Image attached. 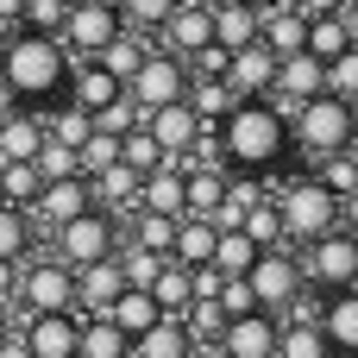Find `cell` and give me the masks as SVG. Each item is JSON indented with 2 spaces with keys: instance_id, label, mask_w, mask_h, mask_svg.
Returning a JSON list of instances; mask_svg holds the SVG:
<instances>
[{
  "instance_id": "db71d44e",
  "label": "cell",
  "mask_w": 358,
  "mask_h": 358,
  "mask_svg": "<svg viewBox=\"0 0 358 358\" xmlns=\"http://www.w3.org/2000/svg\"><path fill=\"white\" fill-rule=\"evenodd\" d=\"M6 113H19V94H13V88L0 82V120H6Z\"/></svg>"
},
{
  "instance_id": "8d00e7d4",
  "label": "cell",
  "mask_w": 358,
  "mask_h": 358,
  "mask_svg": "<svg viewBox=\"0 0 358 358\" xmlns=\"http://www.w3.org/2000/svg\"><path fill=\"white\" fill-rule=\"evenodd\" d=\"M113 264H120L126 289H151V283H157V271H164V258H157V252H145V245H120V252H113Z\"/></svg>"
},
{
  "instance_id": "ba28073f",
  "label": "cell",
  "mask_w": 358,
  "mask_h": 358,
  "mask_svg": "<svg viewBox=\"0 0 358 358\" xmlns=\"http://www.w3.org/2000/svg\"><path fill=\"white\" fill-rule=\"evenodd\" d=\"M126 25H120V13H107V6H69V19H63V31H57V44H63V57L69 63H94L113 38H120Z\"/></svg>"
},
{
  "instance_id": "4316f807",
  "label": "cell",
  "mask_w": 358,
  "mask_h": 358,
  "mask_svg": "<svg viewBox=\"0 0 358 358\" xmlns=\"http://www.w3.org/2000/svg\"><path fill=\"white\" fill-rule=\"evenodd\" d=\"M107 321H113V327H120L126 340H138V334H151V327H157L164 315H157V302H151V289H126V296H120V302L107 308Z\"/></svg>"
},
{
  "instance_id": "bcb514c9",
  "label": "cell",
  "mask_w": 358,
  "mask_h": 358,
  "mask_svg": "<svg viewBox=\"0 0 358 358\" xmlns=\"http://www.w3.org/2000/svg\"><path fill=\"white\" fill-rule=\"evenodd\" d=\"M63 19H69V6H63V0H25L19 31H44V38H57V31H63Z\"/></svg>"
},
{
  "instance_id": "4dcf8cb0",
  "label": "cell",
  "mask_w": 358,
  "mask_h": 358,
  "mask_svg": "<svg viewBox=\"0 0 358 358\" xmlns=\"http://www.w3.org/2000/svg\"><path fill=\"white\" fill-rule=\"evenodd\" d=\"M277 358H334V346H327L321 321H283V334H277Z\"/></svg>"
},
{
  "instance_id": "5bb4252c",
  "label": "cell",
  "mask_w": 358,
  "mask_h": 358,
  "mask_svg": "<svg viewBox=\"0 0 358 358\" xmlns=\"http://www.w3.org/2000/svg\"><path fill=\"white\" fill-rule=\"evenodd\" d=\"M88 208H94L88 176H63V182H44V189H38V201H31V227L44 220V227L57 233V227H69V220L88 214Z\"/></svg>"
},
{
  "instance_id": "30bf717a",
  "label": "cell",
  "mask_w": 358,
  "mask_h": 358,
  "mask_svg": "<svg viewBox=\"0 0 358 358\" xmlns=\"http://www.w3.org/2000/svg\"><path fill=\"white\" fill-rule=\"evenodd\" d=\"M245 283H252V302L264 308V315H283L308 283H302V264L289 258V252H258V264L245 271Z\"/></svg>"
},
{
  "instance_id": "8fae6325",
  "label": "cell",
  "mask_w": 358,
  "mask_h": 358,
  "mask_svg": "<svg viewBox=\"0 0 358 358\" xmlns=\"http://www.w3.org/2000/svg\"><path fill=\"white\" fill-rule=\"evenodd\" d=\"M277 334H283V321L277 315H239V321H227L220 327V358H277Z\"/></svg>"
},
{
  "instance_id": "f1b7e54d",
  "label": "cell",
  "mask_w": 358,
  "mask_h": 358,
  "mask_svg": "<svg viewBox=\"0 0 358 358\" xmlns=\"http://www.w3.org/2000/svg\"><path fill=\"white\" fill-rule=\"evenodd\" d=\"M182 101H189V113H195L201 126H220V120L239 107V94H233L227 82H189V94H182Z\"/></svg>"
},
{
  "instance_id": "f546056e",
  "label": "cell",
  "mask_w": 358,
  "mask_h": 358,
  "mask_svg": "<svg viewBox=\"0 0 358 358\" xmlns=\"http://www.w3.org/2000/svg\"><path fill=\"white\" fill-rule=\"evenodd\" d=\"M189 346H195V340H189L182 321H157L151 334L132 340V358H189Z\"/></svg>"
},
{
  "instance_id": "680465c9",
  "label": "cell",
  "mask_w": 358,
  "mask_h": 358,
  "mask_svg": "<svg viewBox=\"0 0 358 358\" xmlns=\"http://www.w3.org/2000/svg\"><path fill=\"white\" fill-rule=\"evenodd\" d=\"M6 38H13V31H0V57H6Z\"/></svg>"
},
{
  "instance_id": "ee69618b",
  "label": "cell",
  "mask_w": 358,
  "mask_h": 358,
  "mask_svg": "<svg viewBox=\"0 0 358 358\" xmlns=\"http://www.w3.org/2000/svg\"><path fill=\"white\" fill-rule=\"evenodd\" d=\"M113 164H120V138L88 132V145L76 151V170H82V176H101V170H113Z\"/></svg>"
},
{
  "instance_id": "9c48e42d",
  "label": "cell",
  "mask_w": 358,
  "mask_h": 358,
  "mask_svg": "<svg viewBox=\"0 0 358 358\" xmlns=\"http://www.w3.org/2000/svg\"><path fill=\"white\" fill-rule=\"evenodd\" d=\"M182 94H189V69H182L170 50H151V57L138 63V76L126 82V101H132L138 113H157V107L182 101Z\"/></svg>"
},
{
  "instance_id": "7a4b0ae2",
  "label": "cell",
  "mask_w": 358,
  "mask_h": 358,
  "mask_svg": "<svg viewBox=\"0 0 358 358\" xmlns=\"http://www.w3.org/2000/svg\"><path fill=\"white\" fill-rule=\"evenodd\" d=\"M220 151H227L233 170H271V164H283V151H289V126H283L264 101H239V107L220 120Z\"/></svg>"
},
{
  "instance_id": "d6986e66",
  "label": "cell",
  "mask_w": 358,
  "mask_h": 358,
  "mask_svg": "<svg viewBox=\"0 0 358 358\" xmlns=\"http://www.w3.org/2000/svg\"><path fill=\"white\" fill-rule=\"evenodd\" d=\"M321 334L340 358H358V289L321 296Z\"/></svg>"
},
{
  "instance_id": "44dd1931",
  "label": "cell",
  "mask_w": 358,
  "mask_h": 358,
  "mask_svg": "<svg viewBox=\"0 0 358 358\" xmlns=\"http://www.w3.org/2000/svg\"><path fill=\"white\" fill-rule=\"evenodd\" d=\"M120 94H126V88H120L101 63H69V107H82L88 120H94L107 101H120Z\"/></svg>"
},
{
  "instance_id": "3957f363",
  "label": "cell",
  "mask_w": 358,
  "mask_h": 358,
  "mask_svg": "<svg viewBox=\"0 0 358 358\" xmlns=\"http://www.w3.org/2000/svg\"><path fill=\"white\" fill-rule=\"evenodd\" d=\"M358 132V107L352 101H334V94H315V101H302V113L289 120V145H302L308 151V164H321V157H334V151H346Z\"/></svg>"
},
{
  "instance_id": "d6a6232c",
  "label": "cell",
  "mask_w": 358,
  "mask_h": 358,
  "mask_svg": "<svg viewBox=\"0 0 358 358\" xmlns=\"http://www.w3.org/2000/svg\"><path fill=\"white\" fill-rule=\"evenodd\" d=\"M258 252H283V214H277V201L264 195V201H252V214H245V227H239Z\"/></svg>"
},
{
  "instance_id": "52a82bcc",
  "label": "cell",
  "mask_w": 358,
  "mask_h": 358,
  "mask_svg": "<svg viewBox=\"0 0 358 358\" xmlns=\"http://www.w3.org/2000/svg\"><path fill=\"white\" fill-rule=\"evenodd\" d=\"M50 239H57V252H50V258H63L69 271H88V264H101V258H113V252H120V220H113V214H101V208H88V214H76L69 227H57Z\"/></svg>"
},
{
  "instance_id": "74e56055",
  "label": "cell",
  "mask_w": 358,
  "mask_h": 358,
  "mask_svg": "<svg viewBox=\"0 0 358 358\" xmlns=\"http://www.w3.org/2000/svg\"><path fill=\"white\" fill-rule=\"evenodd\" d=\"M176 6H182V0H120V25L145 38V31H164V19H170Z\"/></svg>"
},
{
  "instance_id": "7402d4cb",
  "label": "cell",
  "mask_w": 358,
  "mask_h": 358,
  "mask_svg": "<svg viewBox=\"0 0 358 358\" xmlns=\"http://www.w3.org/2000/svg\"><path fill=\"white\" fill-rule=\"evenodd\" d=\"M38 145H44V113L19 107V113L0 120V164H31Z\"/></svg>"
},
{
  "instance_id": "816d5d0a",
  "label": "cell",
  "mask_w": 358,
  "mask_h": 358,
  "mask_svg": "<svg viewBox=\"0 0 358 358\" xmlns=\"http://www.w3.org/2000/svg\"><path fill=\"white\" fill-rule=\"evenodd\" d=\"M340 25H346V44L358 50V0H346V6H340Z\"/></svg>"
},
{
  "instance_id": "2e32d148",
  "label": "cell",
  "mask_w": 358,
  "mask_h": 358,
  "mask_svg": "<svg viewBox=\"0 0 358 358\" xmlns=\"http://www.w3.org/2000/svg\"><path fill=\"white\" fill-rule=\"evenodd\" d=\"M145 132L157 138V151H164V157H189V145L201 138V120L189 113V101H170V107L145 113Z\"/></svg>"
},
{
  "instance_id": "f5cc1de1",
  "label": "cell",
  "mask_w": 358,
  "mask_h": 358,
  "mask_svg": "<svg viewBox=\"0 0 358 358\" xmlns=\"http://www.w3.org/2000/svg\"><path fill=\"white\" fill-rule=\"evenodd\" d=\"M340 227H346V233H352V239H358V189H352V195H346V201H340Z\"/></svg>"
},
{
  "instance_id": "c3c4849f",
  "label": "cell",
  "mask_w": 358,
  "mask_h": 358,
  "mask_svg": "<svg viewBox=\"0 0 358 358\" xmlns=\"http://www.w3.org/2000/svg\"><path fill=\"white\" fill-rule=\"evenodd\" d=\"M214 302H220V315H227V321H239V315H258V302H252V283H245V277H227Z\"/></svg>"
},
{
  "instance_id": "6125c7cd",
  "label": "cell",
  "mask_w": 358,
  "mask_h": 358,
  "mask_svg": "<svg viewBox=\"0 0 358 358\" xmlns=\"http://www.w3.org/2000/svg\"><path fill=\"white\" fill-rule=\"evenodd\" d=\"M0 340H6V321H0Z\"/></svg>"
},
{
  "instance_id": "94428289",
  "label": "cell",
  "mask_w": 358,
  "mask_h": 358,
  "mask_svg": "<svg viewBox=\"0 0 358 358\" xmlns=\"http://www.w3.org/2000/svg\"><path fill=\"white\" fill-rule=\"evenodd\" d=\"M0 208H6V189H0Z\"/></svg>"
},
{
  "instance_id": "ac0fdd59",
  "label": "cell",
  "mask_w": 358,
  "mask_h": 358,
  "mask_svg": "<svg viewBox=\"0 0 358 358\" xmlns=\"http://www.w3.org/2000/svg\"><path fill=\"white\" fill-rule=\"evenodd\" d=\"M182 176H189V164H182V157H164V170H151V176L138 182V208L182 220Z\"/></svg>"
},
{
  "instance_id": "8992f818",
  "label": "cell",
  "mask_w": 358,
  "mask_h": 358,
  "mask_svg": "<svg viewBox=\"0 0 358 358\" xmlns=\"http://www.w3.org/2000/svg\"><path fill=\"white\" fill-rule=\"evenodd\" d=\"M302 283H315L321 296H340V289H358V239L346 227H334L327 239H315L302 258Z\"/></svg>"
},
{
  "instance_id": "4fadbf2b",
  "label": "cell",
  "mask_w": 358,
  "mask_h": 358,
  "mask_svg": "<svg viewBox=\"0 0 358 358\" xmlns=\"http://www.w3.org/2000/svg\"><path fill=\"white\" fill-rule=\"evenodd\" d=\"M157 38H164V50H170L176 63H189L195 50H208V44H214V13H208V6H195V0H182V6L164 19V31H157Z\"/></svg>"
},
{
  "instance_id": "ffe728a7",
  "label": "cell",
  "mask_w": 358,
  "mask_h": 358,
  "mask_svg": "<svg viewBox=\"0 0 358 358\" xmlns=\"http://www.w3.org/2000/svg\"><path fill=\"white\" fill-rule=\"evenodd\" d=\"M271 94H289V101H315V94H327V63H315L308 50L283 57V63H277V82H271Z\"/></svg>"
},
{
  "instance_id": "f907efd6",
  "label": "cell",
  "mask_w": 358,
  "mask_h": 358,
  "mask_svg": "<svg viewBox=\"0 0 358 358\" xmlns=\"http://www.w3.org/2000/svg\"><path fill=\"white\" fill-rule=\"evenodd\" d=\"M19 19H25V0H0V31H19Z\"/></svg>"
},
{
  "instance_id": "ab89813d",
  "label": "cell",
  "mask_w": 358,
  "mask_h": 358,
  "mask_svg": "<svg viewBox=\"0 0 358 358\" xmlns=\"http://www.w3.org/2000/svg\"><path fill=\"white\" fill-rule=\"evenodd\" d=\"M120 164H126L132 176H151V170H164V151H157V138L138 126V132H126V138H120Z\"/></svg>"
},
{
  "instance_id": "681fc988",
  "label": "cell",
  "mask_w": 358,
  "mask_h": 358,
  "mask_svg": "<svg viewBox=\"0 0 358 358\" xmlns=\"http://www.w3.org/2000/svg\"><path fill=\"white\" fill-rule=\"evenodd\" d=\"M289 6H296L302 19H334V13H340L346 0H289Z\"/></svg>"
},
{
  "instance_id": "91938a15",
  "label": "cell",
  "mask_w": 358,
  "mask_h": 358,
  "mask_svg": "<svg viewBox=\"0 0 358 358\" xmlns=\"http://www.w3.org/2000/svg\"><path fill=\"white\" fill-rule=\"evenodd\" d=\"M63 6H88V0H63Z\"/></svg>"
},
{
  "instance_id": "5b68a950",
  "label": "cell",
  "mask_w": 358,
  "mask_h": 358,
  "mask_svg": "<svg viewBox=\"0 0 358 358\" xmlns=\"http://www.w3.org/2000/svg\"><path fill=\"white\" fill-rule=\"evenodd\" d=\"M13 302H25V315H76V271L63 258H25Z\"/></svg>"
},
{
  "instance_id": "d4e9b609",
  "label": "cell",
  "mask_w": 358,
  "mask_h": 358,
  "mask_svg": "<svg viewBox=\"0 0 358 358\" xmlns=\"http://www.w3.org/2000/svg\"><path fill=\"white\" fill-rule=\"evenodd\" d=\"M76 358H132V340L107 321V315H82V334H76Z\"/></svg>"
},
{
  "instance_id": "484cf974",
  "label": "cell",
  "mask_w": 358,
  "mask_h": 358,
  "mask_svg": "<svg viewBox=\"0 0 358 358\" xmlns=\"http://www.w3.org/2000/svg\"><path fill=\"white\" fill-rule=\"evenodd\" d=\"M151 302H157V315H164V321H182V315H189V302H195L189 271L164 258V271H157V283H151Z\"/></svg>"
},
{
  "instance_id": "e575fe53",
  "label": "cell",
  "mask_w": 358,
  "mask_h": 358,
  "mask_svg": "<svg viewBox=\"0 0 358 358\" xmlns=\"http://www.w3.org/2000/svg\"><path fill=\"white\" fill-rule=\"evenodd\" d=\"M252 264H258V245H252V239H245L239 227L214 239V271H220V277H245Z\"/></svg>"
},
{
  "instance_id": "83f0119b",
  "label": "cell",
  "mask_w": 358,
  "mask_h": 358,
  "mask_svg": "<svg viewBox=\"0 0 358 358\" xmlns=\"http://www.w3.org/2000/svg\"><path fill=\"white\" fill-rule=\"evenodd\" d=\"M145 57H151V44H145L138 31H120V38H113V44H107V50H101L94 63H101V69H107V76H113V82L126 88V82L138 76V63H145Z\"/></svg>"
},
{
  "instance_id": "7c38bea8",
  "label": "cell",
  "mask_w": 358,
  "mask_h": 358,
  "mask_svg": "<svg viewBox=\"0 0 358 358\" xmlns=\"http://www.w3.org/2000/svg\"><path fill=\"white\" fill-rule=\"evenodd\" d=\"M76 334H82V315H25L19 346L31 358H76Z\"/></svg>"
},
{
  "instance_id": "9f6ffc18",
  "label": "cell",
  "mask_w": 358,
  "mask_h": 358,
  "mask_svg": "<svg viewBox=\"0 0 358 358\" xmlns=\"http://www.w3.org/2000/svg\"><path fill=\"white\" fill-rule=\"evenodd\" d=\"M346 157H352V164H358V132H352V145H346Z\"/></svg>"
},
{
  "instance_id": "1f68e13d",
  "label": "cell",
  "mask_w": 358,
  "mask_h": 358,
  "mask_svg": "<svg viewBox=\"0 0 358 358\" xmlns=\"http://www.w3.org/2000/svg\"><path fill=\"white\" fill-rule=\"evenodd\" d=\"M88 132H94V120H88L82 107H69V101H63L57 113H44V138H50V145H69V151H82V145H88Z\"/></svg>"
},
{
  "instance_id": "f6af8a7d",
  "label": "cell",
  "mask_w": 358,
  "mask_h": 358,
  "mask_svg": "<svg viewBox=\"0 0 358 358\" xmlns=\"http://www.w3.org/2000/svg\"><path fill=\"white\" fill-rule=\"evenodd\" d=\"M31 170H38L44 182H63V176H82V170H76V151H69V145H50V138L38 145V157H31Z\"/></svg>"
},
{
  "instance_id": "277c9868",
  "label": "cell",
  "mask_w": 358,
  "mask_h": 358,
  "mask_svg": "<svg viewBox=\"0 0 358 358\" xmlns=\"http://www.w3.org/2000/svg\"><path fill=\"white\" fill-rule=\"evenodd\" d=\"M271 201H277V214H283V239H296V245H315V239H327V233L340 227V201H334L315 176L283 182Z\"/></svg>"
},
{
  "instance_id": "11a10c76",
  "label": "cell",
  "mask_w": 358,
  "mask_h": 358,
  "mask_svg": "<svg viewBox=\"0 0 358 358\" xmlns=\"http://www.w3.org/2000/svg\"><path fill=\"white\" fill-rule=\"evenodd\" d=\"M252 13H271V6H289V0H245Z\"/></svg>"
},
{
  "instance_id": "6f0895ef",
  "label": "cell",
  "mask_w": 358,
  "mask_h": 358,
  "mask_svg": "<svg viewBox=\"0 0 358 358\" xmlns=\"http://www.w3.org/2000/svg\"><path fill=\"white\" fill-rule=\"evenodd\" d=\"M94 6H107V13H120V0H94Z\"/></svg>"
},
{
  "instance_id": "60d3db41",
  "label": "cell",
  "mask_w": 358,
  "mask_h": 358,
  "mask_svg": "<svg viewBox=\"0 0 358 358\" xmlns=\"http://www.w3.org/2000/svg\"><path fill=\"white\" fill-rule=\"evenodd\" d=\"M315 182H321L334 201H346V195L358 189V164L346 157V151H334V157H321V164H315Z\"/></svg>"
},
{
  "instance_id": "7bdbcfd3",
  "label": "cell",
  "mask_w": 358,
  "mask_h": 358,
  "mask_svg": "<svg viewBox=\"0 0 358 358\" xmlns=\"http://www.w3.org/2000/svg\"><path fill=\"white\" fill-rule=\"evenodd\" d=\"M138 126H145V113H138L126 94H120V101H107V107L94 113V132H107V138H126V132H138Z\"/></svg>"
},
{
  "instance_id": "cb8c5ba5",
  "label": "cell",
  "mask_w": 358,
  "mask_h": 358,
  "mask_svg": "<svg viewBox=\"0 0 358 358\" xmlns=\"http://www.w3.org/2000/svg\"><path fill=\"white\" fill-rule=\"evenodd\" d=\"M214 13V44L233 57V50H245V44H258V13L245 6V0H220V6H208Z\"/></svg>"
},
{
  "instance_id": "603a6c76",
  "label": "cell",
  "mask_w": 358,
  "mask_h": 358,
  "mask_svg": "<svg viewBox=\"0 0 358 358\" xmlns=\"http://www.w3.org/2000/svg\"><path fill=\"white\" fill-rule=\"evenodd\" d=\"M214 239H220V227H214V220H195V214H182V220H176L170 264H182V271H201V264H214Z\"/></svg>"
},
{
  "instance_id": "6da1fadb",
  "label": "cell",
  "mask_w": 358,
  "mask_h": 358,
  "mask_svg": "<svg viewBox=\"0 0 358 358\" xmlns=\"http://www.w3.org/2000/svg\"><path fill=\"white\" fill-rule=\"evenodd\" d=\"M0 82L19 94V107L50 101V94L69 88V57H63V44L44 38V31H13V38H6V57H0Z\"/></svg>"
},
{
  "instance_id": "b9f144b4",
  "label": "cell",
  "mask_w": 358,
  "mask_h": 358,
  "mask_svg": "<svg viewBox=\"0 0 358 358\" xmlns=\"http://www.w3.org/2000/svg\"><path fill=\"white\" fill-rule=\"evenodd\" d=\"M340 50H352V44H346L340 13H334V19H308V57H315V63H334Z\"/></svg>"
},
{
  "instance_id": "836d02e7",
  "label": "cell",
  "mask_w": 358,
  "mask_h": 358,
  "mask_svg": "<svg viewBox=\"0 0 358 358\" xmlns=\"http://www.w3.org/2000/svg\"><path fill=\"white\" fill-rule=\"evenodd\" d=\"M126 245H145V252H157V258H170V245H176V220L170 214H132V239Z\"/></svg>"
},
{
  "instance_id": "e0dca14e",
  "label": "cell",
  "mask_w": 358,
  "mask_h": 358,
  "mask_svg": "<svg viewBox=\"0 0 358 358\" xmlns=\"http://www.w3.org/2000/svg\"><path fill=\"white\" fill-rule=\"evenodd\" d=\"M120 296H126V277H120V264H113V258H101V264L76 271V315H107Z\"/></svg>"
},
{
  "instance_id": "f35d334b",
  "label": "cell",
  "mask_w": 358,
  "mask_h": 358,
  "mask_svg": "<svg viewBox=\"0 0 358 358\" xmlns=\"http://www.w3.org/2000/svg\"><path fill=\"white\" fill-rule=\"evenodd\" d=\"M25 252H31V214L0 208V264H25Z\"/></svg>"
},
{
  "instance_id": "7dc6e473",
  "label": "cell",
  "mask_w": 358,
  "mask_h": 358,
  "mask_svg": "<svg viewBox=\"0 0 358 358\" xmlns=\"http://www.w3.org/2000/svg\"><path fill=\"white\" fill-rule=\"evenodd\" d=\"M327 94L358 107V50H340V57L327 63Z\"/></svg>"
},
{
  "instance_id": "d590c367",
  "label": "cell",
  "mask_w": 358,
  "mask_h": 358,
  "mask_svg": "<svg viewBox=\"0 0 358 358\" xmlns=\"http://www.w3.org/2000/svg\"><path fill=\"white\" fill-rule=\"evenodd\" d=\"M0 189H6V208H19V214H31V201H38V189H44V176H38L31 164H0Z\"/></svg>"
},
{
  "instance_id": "9a60e30c",
  "label": "cell",
  "mask_w": 358,
  "mask_h": 358,
  "mask_svg": "<svg viewBox=\"0 0 358 358\" xmlns=\"http://www.w3.org/2000/svg\"><path fill=\"white\" fill-rule=\"evenodd\" d=\"M271 82H277V57H271L264 44L233 50V63H227V88H233L239 101H264V94H271Z\"/></svg>"
}]
</instances>
